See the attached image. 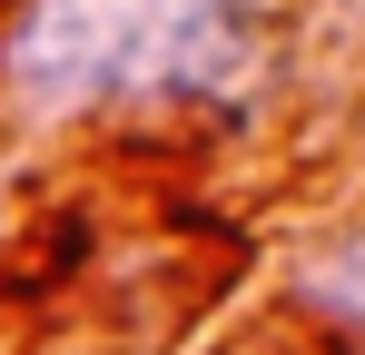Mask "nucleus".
Masks as SVG:
<instances>
[{"mask_svg": "<svg viewBox=\"0 0 365 355\" xmlns=\"http://www.w3.org/2000/svg\"><path fill=\"white\" fill-rule=\"evenodd\" d=\"M267 59L247 0H20L0 30V89L20 109H207Z\"/></svg>", "mask_w": 365, "mask_h": 355, "instance_id": "f257e3e1", "label": "nucleus"}, {"mask_svg": "<svg viewBox=\"0 0 365 355\" xmlns=\"http://www.w3.org/2000/svg\"><path fill=\"white\" fill-rule=\"evenodd\" d=\"M297 296H306V316H326L336 336H365V227L336 237V247H316L306 277H297Z\"/></svg>", "mask_w": 365, "mask_h": 355, "instance_id": "f03ea898", "label": "nucleus"}]
</instances>
